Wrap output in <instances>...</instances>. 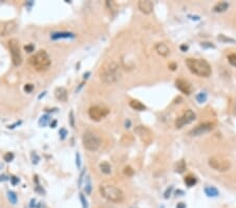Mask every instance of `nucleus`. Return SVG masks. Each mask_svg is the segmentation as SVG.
Listing matches in <instances>:
<instances>
[{"label": "nucleus", "instance_id": "12", "mask_svg": "<svg viewBox=\"0 0 236 208\" xmlns=\"http://www.w3.org/2000/svg\"><path fill=\"white\" fill-rule=\"evenodd\" d=\"M175 85H176V87L178 88V90H180V92L184 93V94H186V95H190L191 92H192L191 84L189 83L187 80L182 79V78H180V79H176Z\"/></svg>", "mask_w": 236, "mask_h": 208}, {"label": "nucleus", "instance_id": "23", "mask_svg": "<svg viewBox=\"0 0 236 208\" xmlns=\"http://www.w3.org/2000/svg\"><path fill=\"white\" fill-rule=\"evenodd\" d=\"M100 169L104 175H109L111 173V166L108 162H102L100 164Z\"/></svg>", "mask_w": 236, "mask_h": 208}, {"label": "nucleus", "instance_id": "3", "mask_svg": "<svg viewBox=\"0 0 236 208\" xmlns=\"http://www.w3.org/2000/svg\"><path fill=\"white\" fill-rule=\"evenodd\" d=\"M187 67L191 73L194 75L199 76V77L208 78L212 73L211 65L204 59H195V58H188L185 61Z\"/></svg>", "mask_w": 236, "mask_h": 208}, {"label": "nucleus", "instance_id": "5", "mask_svg": "<svg viewBox=\"0 0 236 208\" xmlns=\"http://www.w3.org/2000/svg\"><path fill=\"white\" fill-rule=\"evenodd\" d=\"M82 143L85 149L89 150V151H95L101 147L102 140L95 133L91 130H87L83 135Z\"/></svg>", "mask_w": 236, "mask_h": 208}, {"label": "nucleus", "instance_id": "10", "mask_svg": "<svg viewBox=\"0 0 236 208\" xmlns=\"http://www.w3.org/2000/svg\"><path fill=\"white\" fill-rule=\"evenodd\" d=\"M195 118H196V116H195V114L192 112V110H190V109L186 110V112L183 114L182 117L176 119V121H175L176 128H182V127L185 126V125L190 124V123H192L193 121L195 120Z\"/></svg>", "mask_w": 236, "mask_h": 208}, {"label": "nucleus", "instance_id": "40", "mask_svg": "<svg viewBox=\"0 0 236 208\" xmlns=\"http://www.w3.org/2000/svg\"><path fill=\"white\" fill-rule=\"evenodd\" d=\"M69 121H71V126H75V115H74V112L71 110V112H69Z\"/></svg>", "mask_w": 236, "mask_h": 208}, {"label": "nucleus", "instance_id": "19", "mask_svg": "<svg viewBox=\"0 0 236 208\" xmlns=\"http://www.w3.org/2000/svg\"><path fill=\"white\" fill-rule=\"evenodd\" d=\"M91 189H92V187H91V179H90L89 176H86L85 179H84V192H85V194L90 196Z\"/></svg>", "mask_w": 236, "mask_h": 208}, {"label": "nucleus", "instance_id": "4", "mask_svg": "<svg viewBox=\"0 0 236 208\" xmlns=\"http://www.w3.org/2000/svg\"><path fill=\"white\" fill-rule=\"evenodd\" d=\"M29 62L37 72H45L50 69L52 64V59L46 50H40L29 57Z\"/></svg>", "mask_w": 236, "mask_h": 208}, {"label": "nucleus", "instance_id": "17", "mask_svg": "<svg viewBox=\"0 0 236 208\" xmlns=\"http://www.w3.org/2000/svg\"><path fill=\"white\" fill-rule=\"evenodd\" d=\"M55 97H56L57 100L61 101V102H66L67 99H68V93H67V90L63 86H60V87H57L55 90Z\"/></svg>", "mask_w": 236, "mask_h": 208}, {"label": "nucleus", "instance_id": "21", "mask_svg": "<svg viewBox=\"0 0 236 208\" xmlns=\"http://www.w3.org/2000/svg\"><path fill=\"white\" fill-rule=\"evenodd\" d=\"M205 194H207L208 197L215 198V197H217L218 194H219V192H218V190L216 189L215 187H213V186H207V187L205 188Z\"/></svg>", "mask_w": 236, "mask_h": 208}, {"label": "nucleus", "instance_id": "2", "mask_svg": "<svg viewBox=\"0 0 236 208\" xmlns=\"http://www.w3.org/2000/svg\"><path fill=\"white\" fill-rule=\"evenodd\" d=\"M100 194L110 203L120 204L125 200V194L121 188L110 183H102L99 187Z\"/></svg>", "mask_w": 236, "mask_h": 208}, {"label": "nucleus", "instance_id": "49", "mask_svg": "<svg viewBox=\"0 0 236 208\" xmlns=\"http://www.w3.org/2000/svg\"><path fill=\"white\" fill-rule=\"evenodd\" d=\"M56 125H57V121H56V120L53 121V123H50V127H52V128H54V127H56Z\"/></svg>", "mask_w": 236, "mask_h": 208}, {"label": "nucleus", "instance_id": "37", "mask_svg": "<svg viewBox=\"0 0 236 208\" xmlns=\"http://www.w3.org/2000/svg\"><path fill=\"white\" fill-rule=\"evenodd\" d=\"M33 90H34V85H33V84L29 83V84H25V85H24V92L32 93V92H33Z\"/></svg>", "mask_w": 236, "mask_h": 208}, {"label": "nucleus", "instance_id": "31", "mask_svg": "<svg viewBox=\"0 0 236 208\" xmlns=\"http://www.w3.org/2000/svg\"><path fill=\"white\" fill-rule=\"evenodd\" d=\"M14 158H15V156H14V154H13V152H6V154H4V157H3V159H4V161H5V162H11V161L14 160Z\"/></svg>", "mask_w": 236, "mask_h": 208}, {"label": "nucleus", "instance_id": "34", "mask_svg": "<svg viewBox=\"0 0 236 208\" xmlns=\"http://www.w3.org/2000/svg\"><path fill=\"white\" fill-rule=\"evenodd\" d=\"M85 173H86V169H83L82 171H81V173H80V177H79V182H78V186L79 187H81L82 186V182L84 181V179H85Z\"/></svg>", "mask_w": 236, "mask_h": 208}, {"label": "nucleus", "instance_id": "1", "mask_svg": "<svg viewBox=\"0 0 236 208\" xmlns=\"http://www.w3.org/2000/svg\"><path fill=\"white\" fill-rule=\"evenodd\" d=\"M100 79L106 84L116 83L122 77V69L116 61L108 60L103 63L99 71Z\"/></svg>", "mask_w": 236, "mask_h": 208}, {"label": "nucleus", "instance_id": "16", "mask_svg": "<svg viewBox=\"0 0 236 208\" xmlns=\"http://www.w3.org/2000/svg\"><path fill=\"white\" fill-rule=\"evenodd\" d=\"M154 48H156V52L162 57H168L170 55V53H171L170 47L165 42H159V43H156Z\"/></svg>", "mask_w": 236, "mask_h": 208}, {"label": "nucleus", "instance_id": "51", "mask_svg": "<svg viewBox=\"0 0 236 208\" xmlns=\"http://www.w3.org/2000/svg\"><path fill=\"white\" fill-rule=\"evenodd\" d=\"M45 94H46V92H43V93H41V95H40V96L38 97V99H41L42 97H44V96H45Z\"/></svg>", "mask_w": 236, "mask_h": 208}, {"label": "nucleus", "instance_id": "47", "mask_svg": "<svg viewBox=\"0 0 236 208\" xmlns=\"http://www.w3.org/2000/svg\"><path fill=\"white\" fill-rule=\"evenodd\" d=\"M180 50H182L183 52H186V50H188V45H186V44H183V45H180Z\"/></svg>", "mask_w": 236, "mask_h": 208}, {"label": "nucleus", "instance_id": "33", "mask_svg": "<svg viewBox=\"0 0 236 208\" xmlns=\"http://www.w3.org/2000/svg\"><path fill=\"white\" fill-rule=\"evenodd\" d=\"M124 173L127 176V177H131V176H133V173H135V170H133L130 166H126L124 168Z\"/></svg>", "mask_w": 236, "mask_h": 208}, {"label": "nucleus", "instance_id": "9", "mask_svg": "<svg viewBox=\"0 0 236 208\" xmlns=\"http://www.w3.org/2000/svg\"><path fill=\"white\" fill-rule=\"evenodd\" d=\"M135 133L138 136V137L141 139V141L143 142L144 144L148 145L152 142V138H153V135H152V131L150 130L148 127L143 126V125H139V126L135 127Z\"/></svg>", "mask_w": 236, "mask_h": 208}, {"label": "nucleus", "instance_id": "15", "mask_svg": "<svg viewBox=\"0 0 236 208\" xmlns=\"http://www.w3.org/2000/svg\"><path fill=\"white\" fill-rule=\"evenodd\" d=\"M76 38V34L71 32H55L50 34L52 40H60V39H74Z\"/></svg>", "mask_w": 236, "mask_h": 208}, {"label": "nucleus", "instance_id": "32", "mask_svg": "<svg viewBox=\"0 0 236 208\" xmlns=\"http://www.w3.org/2000/svg\"><path fill=\"white\" fill-rule=\"evenodd\" d=\"M228 60L229 62H230L231 65H233V66L236 67V54H231L228 56Z\"/></svg>", "mask_w": 236, "mask_h": 208}, {"label": "nucleus", "instance_id": "36", "mask_svg": "<svg viewBox=\"0 0 236 208\" xmlns=\"http://www.w3.org/2000/svg\"><path fill=\"white\" fill-rule=\"evenodd\" d=\"M34 50H35V46H34L33 44H26V45L24 46V50L26 53H32V52H34Z\"/></svg>", "mask_w": 236, "mask_h": 208}, {"label": "nucleus", "instance_id": "13", "mask_svg": "<svg viewBox=\"0 0 236 208\" xmlns=\"http://www.w3.org/2000/svg\"><path fill=\"white\" fill-rule=\"evenodd\" d=\"M138 8L145 15H149L153 11V2L150 0H140L138 2Z\"/></svg>", "mask_w": 236, "mask_h": 208}, {"label": "nucleus", "instance_id": "28", "mask_svg": "<svg viewBox=\"0 0 236 208\" xmlns=\"http://www.w3.org/2000/svg\"><path fill=\"white\" fill-rule=\"evenodd\" d=\"M106 6H107V8L110 12H116L118 10V5L113 1H106Z\"/></svg>", "mask_w": 236, "mask_h": 208}, {"label": "nucleus", "instance_id": "53", "mask_svg": "<svg viewBox=\"0 0 236 208\" xmlns=\"http://www.w3.org/2000/svg\"><path fill=\"white\" fill-rule=\"evenodd\" d=\"M97 208H110V207H108V206H102V205H101V206H98Z\"/></svg>", "mask_w": 236, "mask_h": 208}, {"label": "nucleus", "instance_id": "24", "mask_svg": "<svg viewBox=\"0 0 236 208\" xmlns=\"http://www.w3.org/2000/svg\"><path fill=\"white\" fill-rule=\"evenodd\" d=\"M185 184H186L188 187H192V186H194L195 184H196V182H197V180H196V178L194 177V176H187L186 178H185Z\"/></svg>", "mask_w": 236, "mask_h": 208}, {"label": "nucleus", "instance_id": "42", "mask_svg": "<svg viewBox=\"0 0 236 208\" xmlns=\"http://www.w3.org/2000/svg\"><path fill=\"white\" fill-rule=\"evenodd\" d=\"M172 189H173V187H170V188H168L167 190H166V192H165V194H164V198L165 199H168L169 198L170 196H171V191H172Z\"/></svg>", "mask_w": 236, "mask_h": 208}, {"label": "nucleus", "instance_id": "11", "mask_svg": "<svg viewBox=\"0 0 236 208\" xmlns=\"http://www.w3.org/2000/svg\"><path fill=\"white\" fill-rule=\"evenodd\" d=\"M214 128V125L210 122H206L203 124H199L198 126H196L195 128H193L192 130L189 133V135L192 136V137H198L204 133H207L209 131H211Z\"/></svg>", "mask_w": 236, "mask_h": 208}, {"label": "nucleus", "instance_id": "26", "mask_svg": "<svg viewBox=\"0 0 236 208\" xmlns=\"http://www.w3.org/2000/svg\"><path fill=\"white\" fill-rule=\"evenodd\" d=\"M8 201L14 205L16 204L17 201H18V197H17L16 192H14V191H8Z\"/></svg>", "mask_w": 236, "mask_h": 208}, {"label": "nucleus", "instance_id": "6", "mask_svg": "<svg viewBox=\"0 0 236 208\" xmlns=\"http://www.w3.org/2000/svg\"><path fill=\"white\" fill-rule=\"evenodd\" d=\"M8 48H10L11 56H12L13 64L15 66H19L22 63V55H21L20 45H19V41L15 38L8 40Z\"/></svg>", "mask_w": 236, "mask_h": 208}, {"label": "nucleus", "instance_id": "20", "mask_svg": "<svg viewBox=\"0 0 236 208\" xmlns=\"http://www.w3.org/2000/svg\"><path fill=\"white\" fill-rule=\"evenodd\" d=\"M229 8V3L228 2H219V3H217L215 6L213 8V11L216 13H222L225 12V11H227Z\"/></svg>", "mask_w": 236, "mask_h": 208}, {"label": "nucleus", "instance_id": "46", "mask_svg": "<svg viewBox=\"0 0 236 208\" xmlns=\"http://www.w3.org/2000/svg\"><path fill=\"white\" fill-rule=\"evenodd\" d=\"M169 69H172V71H175V69H176V64H175V63H170V64H169Z\"/></svg>", "mask_w": 236, "mask_h": 208}, {"label": "nucleus", "instance_id": "48", "mask_svg": "<svg viewBox=\"0 0 236 208\" xmlns=\"http://www.w3.org/2000/svg\"><path fill=\"white\" fill-rule=\"evenodd\" d=\"M8 180H10V179H8L6 176H4V175L0 176V181H8Z\"/></svg>", "mask_w": 236, "mask_h": 208}, {"label": "nucleus", "instance_id": "39", "mask_svg": "<svg viewBox=\"0 0 236 208\" xmlns=\"http://www.w3.org/2000/svg\"><path fill=\"white\" fill-rule=\"evenodd\" d=\"M201 45L203 46L204 48H214V47H215V46H214V44L210 43V42H203Z\"/></svg>", "mask_w": 236, "mask_h": 208}, {"label": "nucleus", "instance_id": "52", "mask_svg": "<svg viewBox=\"0 0 236 208\" xmlns=\"http://www.w3.org/2000/svg\"><path fill=\"white\" fill-rule=\"evenodd\" d=\"M83 85H84V83H81V84H80V86H79V88H77V90H76V92H77V93H78V92H79V90H81V88H82V87H83Z\"/></svg>", "mask_w": 236, "mask_h": 208}, {"label": "nucleus", "instance_id": "38", "mask_svg": "<svg viewBox=\"0 0 236 208\" xmlns=\"http://www.w3.org/2000/svg\"><path fill=\"white\" fill-rule=\"evenodd\" d=\"M59 135L61 136V139L64 140L65 138H66V136H67V130L65 128H61L60 131H59Z\"/></svg>", "mask_w": 236, "mask_h": 208}, {"label": "nucleus", "instance_id": "45", "mask_svg": "<svg viewBox=\"0 0 236 208\" xmlns=\"http://www.w3.org/2000/svg\"><path fill=\"white\" fill-rule=\"evenodd\" d=\"M176 208H186V204H185V203H183V202H180V203H178V204L176 205Z\"/></svg>", "mask_w": 236, "mask_h": 208}, {"label": "nucleus", "instance_id": "14", "mask_svg": "<svg viewBox=\"0 0 236 208\" xmlns=\"http://www.w3.org/2000/svg\"><path fill=\"white\" fill-rule=\"evenodd\" d=\"M17 29H18V24H17L16 21L12 20L10 22H6L3 26V29L1 32V36H8L12 35V34L16 33Z\"/></svg>", "mask_w": 236, "mask_h": 208}, {"label": "nucleus", "instance_id": "22", "mask_svg": "<svg viewBox=\"0 0 236 208\" xmlns=\"http://www.w3.org/2000/svg\"><path fill=\"white\" fill-rule=\"evenodd\" d=\"M174 170H175V173H184V171L186 170V164H185V161L184 160L178 161V162L175 164V166H174Z\"/></svg>", "mask_w": 236, "mask_h": 208}, {"label": "nucleus", "instance_id": "7", "mask_svg": "<svg viewBox=\"0 0 236 208\" xmlns=\"http://www.w3.org/2000/svg\"><path fill=\"white\" fill-rule=\"evenodd\" d=\"M209 165L216 171H227L231 168V162L222 157H212L209 159Z\"/></svg>", "mask_w": 236, "mask_h": 208}, {"label": "nucleus", "instance_id": "25", "mask_svg": "<svg viewBox=\"0 0 236 208\" xmlns=\"http://www.w3.org/2000/svg\"><path fill=\"white\" fill-rule=\"evenodd\" d=\"M217 39L219 40L220 42H222V43H236V40L232 39V38H230V37H226V36L222 35V34H220V35L218 36Z\"/></svg>", "mask_w": 236, "mask_h": 208}, {"label": "nucleus", "instance_id": "50", "mask_svg": "<svg viewBox=\"0 0 236 208\" xmlns=\"http://www.w3.org/2000/svg\"><path fill=\"white\" fill-rule=\"evenodd\" d=\"M89 75H90V72H87V73H85V74H84V76H83V78H84V79H87Z\"/></svg>", "mask_w": 236, "mask_h": 208}, {"label": "nucleus", "instance_id": "44", "mask_svg": "<svg viewBox=\"0 0 236 208\" xmlns=\"http://www.w3.org/2000/svg\"><path fill=\"white\" fill-rule=\"evenodd\" d=\"M130 125H131V121L129 120V119H127V120L125 121V127H126V128H129Z\"/></svg>", "mask_w": 236, "mask_h": 208}, {"label": "nucleus", "instance_id": "41", "mask_svg": "<svg viewBox=\"0 0 236 208\" xmlns=\"http://www.w3.org/2000/svg\"><path fill=\"white\" fill-rule=\"evenodd\" d=\"M10 180H11V183H12V185H16V184H18L19 181H20V180H19V178L14 177V176H13V177H11Z\"/></svg>", "mask_w": 236, "mask_h": 208}, {"label": "nucleus", "instance_id": "30", "mask_svg": "<svg viewBox=\"0 0 236 208\" xmlns=\"http://www.w3.org/2000/svg\"><path fill=\"white\" fill-rule=\"evenodd\" d=\"M80 201L82 208H88V202H87L86 198H85V196L83 194H80Z\"/></svg>", "mask_w": 236, "mask_h": 208}, {"label": "nucleus", "instance_id": "29", "mask_svg": "<svg viewBox=\"0 0 236 208\" xmlns=\"http://www.w3.org/2000/svg\"><path fill=\"white\" fill-rule=\"evenodd\" d=\"M195 98H196L197 102L204 103L206 100H207V95H206L205 93H199V94L196 95V97H195Z\"/></svg>", "mask_w": 236, "mask_h": 208}, {"label": "nucleus", "instance_id": "54", "mask_svg": "<svg viewBox=\"0 0 236 208\" xmlns=\"http://www.w3.org/2000/svg\"><path fill=\"white\" fill-rule=\"evenodd\" d=\"M161 208H164V206H162V207H161Z\"/></svg>", "mask_w": 236, "mask_h": 208}, {"label": "nucleus", "instance_id": "35", "mask_svg": "<svg viewBox=\"0 0 236 208\" xmlns=\"http://www.w3.org/2000/svg\"><path fill=\"white\" fill-rule=\"evenodd\" d=\"M76 165H77V168L80 169L81 168V165H82V162H81V156L79 152L76 154Z\"/></svg>", "mask_w": 236, "mask_h": 208}, {"label": "nucleus", "instance_id": "27", "mask_svg": "<svg viewBox=\"0 0 236 208\" xmlns=\"http://www.w3.org/2000/svg\"><path fill=\"white\" fill-rule=\"evenodd\" d=\"M50 117L48 116V115H44V116H42L41 118H40L39 125L40 126H45V125H47V123L50 122Z\"/></svg>", "mask_w": 236, "mask_h": 208}, {"label": "nucleus", "instance_id": "43", "mask_svg": "<svg viewBox=\"0 0 236 208\" xmlns=\"http://www.w3.org/2000/svg\"><path fill=\"white\" fill-rule=\"evenodd\" d=\"M20 124H21V121H19V122H15L14 124L10 125V126H8V128H10V129H13V128H15V127L18 126V125H20Z\"/></svg>", "mask_w": 236, "mask_h": 208}, {"label": "nucleus", "instance_id": "8", "mask_svg": "<svg viewBox=\"0 0 236 208\" xmlns=\"http://www.w3.org/2000/svg\"><path fill=\"white\" fill-rule=\"evenodd\" d=\"M109 114V109L104 105H93L88 109V116L91 120L101 121L102 119L105 118L107 115Z\"/></svg>", "mask_w": 236, "mask_h": 208}, {"label": "nucleus", "instance_id": "18", "mask_svg": "<svg viewBox=\"0 0 236 208\" xmlns=\"http://www.w3.org/2000/svg\"><path fill=\"white\" fill-rule=\"evenodd\" d=\"M129 105H130V107L132 108V109L138 110V112H143V110L146 109V106L138 100H131L130 102H129Z\"/></svg>", "mask_w": 236, "mask_h": 208}]
</instances>
